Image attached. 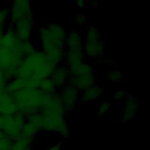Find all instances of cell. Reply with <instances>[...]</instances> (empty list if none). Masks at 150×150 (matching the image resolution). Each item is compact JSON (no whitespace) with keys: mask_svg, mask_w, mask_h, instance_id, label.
<instances>
[{"mask_svg":"<svg viewBox=\"0 0 150 150\" xmlns=\"http://www.w3.org/2000/svg\"><path fill=\"white\" fill-rule=\"evenodd\" d=\"M50 95L39 88H23L12 94L18 111L29 115L39 113Z\"/></svg>","mask_w":150,"mask_h":150,"instance_id":"6da1fadb","label":"cell"},{"mask_svg":"<svg viewBox=\"0 0 150 150\" xmlns=\"http://www.w3.org/2000/svg\"><path fill=\"white\" fill-rule=\"evenodd\" d=\"M69 80L67 84L78 91L94 85L95 77L93 67L83 62L67 67Z\"/></svg>","mask_w":150,"mask_h":150,"instance_id":"7a4b0ae2","label":"cell"},{"mask_svg":"<svg viewBox=\"0 0 150 150\" xmlns=\"http://www.w3.org/2000/svg\"><path fill=\"white\" fill-rule=\"evenodd\" d=\"M19 45L12 49L5 47L0 49V67L4 71L8 81L14 78L16 69L24 58Z\"/></svg>","mask_w":150,"mask_h":150,"instance_id":"3957f363","label":"cell"},{"mask_svg":"<svg viewBox=\"0 0 150 150\" xmlns=\"http://www.w3.org/2000/svg\"><path fill=\"white\" fill-rule=\"evenodd\" d=\"M42 47L57 45L65 47L66 32L60 25L50 23L46 26H41L39 28Z\"/></svg>","mask_w":150,"mask_h":150,"instance_id":"277c9868","label":"cell"},{"mask_svg":"<svg viewBox=\"0 0 150 150\" xmlns=\"http://www.w3.org/2000/svg\"><path fill=\"white\" fill-rule=\"evenodd\" d=\"M84 54L93 58L102 56L104 51L103 42L97 29L90 26L86 32V43L83 46Z\"/></svg>","mask_w":150,"mask_h":150,"instance_id":"5b68a950","label":"cell"},{"mask_svg":"<svg viewBox=\"0 0 150 150\" xmlns=\"http://www.w3.org/2000/svg\"><path fill=\"white\" fill-rule=\"evenodd\" d=\"M32 17L30 2L26 0L14 1L9 10V21L13 25L22 19Z\"/></svg>","mask_w":150,"mask_h":150,"instance_id":"8992f818","label":"cell"},{"mask_svg":"<svg viewBox=\"0 0 150 150\" xmlns=\"http://www.w3.org/2000/svg\"><path fill=\"white\" fill-rule=\"evenodd\" d=\"M12 26L14 31L20 41L29 40L33 27V17L19 21Z\"/></svg>","mask_w":150,"mask_h":150,"instance_id":"52a82bcc","label":"cell"},{"mask_svg":"<svg viewBox=\"0 0 150 150\" xmlns=\"http://www.w3.org/2000/svg\"><path fill=\"white\" fill-rule=\"evenodd\" d=\"M60 96L66 111L73 108L80 99L79 91L68 84L62 88Z\"/></svg>","mask_w":150,"mask_h":150,"instance_id":"ba28073f","label":"cell"},{"mask_svg":"<svg viewBox=\"0 0 150 150\" xmlns=\"http://www.w3.org/2000/svg\"><path fill=\"white\" fill-rule=\"evenodd\" d=\"M18 111V108L12 94L4 91L0 96V114L3 115H12Z\"/></svg>","mask_w":150,"mask_h":150,"instance_id":"9c48e42d","label":"cell"},{"mask_svg":"<svg viewBox=\"0 0 150 150\" xmlns=\"http://www.w3.org/2000/svg\"><path fill=\"white\" fill-rule=\"evenodd\" d=\"M50 78L55 84L56 88H62L68 83L69 73L67 67L66 65L57 66Z\"/></svg>","mask_w":150,"mask_h":150,"instance_id":"30bf717a","label":"cell"},{"mask_svg":"<svg viewBox=\"0 0 150 150\" xmlns=\"http://www.w3.org/2000/svg\"><path fill=\"white\" fill-rule=\"evenodd\" d=\"M84 55L83 47L67 49L64 57L65 65L69 67L83 62Z\"/></svg>","mask_w":150,"mask_h":150,"instance_id":"8fae6325","label":"cell"},{"mask_svg":"<svg viewBox=\"0 0 150 150\" xmlns=\"http://www.w3.org/2000/svg\"><path fill=\"white\" fill-rule=\"evenodd\" d=\"M21 41L18 38L12 25L9 24L4 32L2 44V47L12 49L17 47Z\"/></svg>","mask_w":150,"mask_h":150,"instance_id":"7c38bea8","label":"cell"},{"mask_svg":"<svg viewBox=\"0 0 150 150\" xmlns=\"http://www.w3.org/2000/svg\"><path fill=\"white\" fill-rule=\"evenodd\" d=\"M104 89L100 86L93 85L83 91L81 99L85 102L97 99L103 93Z\"/></svg>","mask_w":150,"mask_h":150,"instance_id":"4fadbf2b","label":"cell"},{"mask_svg":"<svg viewBox=\"0 0 150 150\" xmlns=\"http://www.w3.org/2000/svg\"><path fill=\"white\" fill-rule=\"evenodd\" d=\"M65 47H67V49L83 47L81 35L76 31H71L66 33Z\"/></svg>","mask_w":150,"mask_h":150,"instance_id":"5bb4252c","label":"cell"},{"mask_svg":"<svg viewBox=\"0 0 150 150\" xmlns=\"http://www.w3.org/2000/svg\"><path fill=\"white\" fill-rule=\"evenodd\" d=\"M23 88H25V81L14 77L6 83L4 90L8 93L13 94Z\"/></svg>","mask_w":150,"mask_h":150,"instance_id":"9a60e30c","label":"cell"},{"mask_svg":"<svg viewBox=\"0 0 150 150\" xmlns=\"http://www.w3.org/2000/svg\"><path fill=\"white\" fill-rule=\"evenodd\" d=\"M128 104L126 108L125 115L124 116V118L126 120H128L131 119L136 113L137 109V103H136V100L134 97L131 96H129L127 98Z\"/></svg>","mask_w":150,"mask_h":150,"instance_id":"2e32d148","label":"cell"},{"mask_svg":"<svg viewBox=\"0 0 150 150\" xmlns=\"http://www.w3.org/2000/svg\"><path fill=\"white\" fill-rule=\"evenodd\" d=\"M39 89L44 93L49 94L56 92V87L50 77L45 79L42 81L39 86Z\"/></svg>","mask_w":150,"mask_h":150,"instance_id":"e0dca14e","label":"cell"},{"mask_svg":"<svg viewBox=\"0 0 150 150\" xmlns=\"http://www.w3.org/2000/svg\"><path fill=\"white\" fill-rule=\"evenodd\" d=\"M19 47L21 52L24 57L29 56L35 50L33 45L29 40L21 41Z\"/></svg>","mask_w":150,"mask_h":150,"instance_id":"ac0fdd59","label":"cell"},{"mask_svg":"<svg viewBox=\"0 0 150 150\" xmlns=\"http://www.w3.org/2000/svg\"><path fill=\"white\" fill-rule=\"evenodd\" d=\"M9 21V9L7 8L0 9V30H5L8 26Z\"/></svg>","mask_w":150,"mask_h":150,"instance_id":"d6986e66","label":"cell"},{"mask_svg":"<svg viewBox=\"0 0 150 150\" xmlns=\"http://www.w3.org/2000/svg\"><path fill=\"white\" fill-rule=\"evenodd\" d=\"M43 116L40 112L29 116V121L30 124L33 125L36 128L41 129L43 124Z\"/></svg>","mask_w":150,"mask_h":150,"instance_id":"ffe728a7","label":"cell"},{"mask_svg":"<svg viewBox=\"0 0 150 150\" xmlns=\"http://www.w3.org/2000/svg\"><path fill=\"white\" fill-rule=\"evenodd\" d=\"M38 129L36 128L30 122H28L23 126V132L25 134L29 136L33 135L38 131Z\"/></svg>","mask_w":150,"mask_h":150,"instance_id":"44dd1931","label":"cell"},{"mask_svg":"<svg viewBox=\"0 0 150 150\" xmlns=\"http://www.w3.org/2000/svg\"><path fill=\"white\" fill-rule=\"evenodd\" d=\"M122 77V73L120 71H117L116 70L112 71L110 73L108 74V78L110 80L112 81H119Z\"/></svg>","mask_w":150,"mask_h":150,"instance_id":"7402d4cb","label":"cell"},{"mask_svg":"<svg viewBox=\"0 0 150 150\" xmlns=\"http://www.w3.org/2000/svg\"><path fill=\"white\" fill-rule=\"evenodd\" d=\"M109 103L108 102H104L99 107L98 109V114L101 116L104 115L109 109Z\"/></svg>","mask_w":150,"mask_h":150,"instance_id":"603a6c76","label":"cell"},{"mask_svg":"<svg viewBox=\"0 0 150 150\" xmlns=\"http://www.w3.org/2000/svg\"><path fill=\"white\" fill-rule=\"evenodd\" d=\"M7 82H8V80L6 78L5 73L2 70V69L0 67V86L3 88H4Z\"/></svg>","mask_w":150,"mask_h":150,"instance_id":"cb8c5ba5","label":"cell"},{"mask_svg":"<svg viewBox=\"0 0 150 150\" xmlns=\"http://www.w3.org/2000/svg\"><path fill=\"white\" fill-rule=\"evenodd\" d=\"M127 95V93L123 90H118L117 91L114 95V97L116 100L121 99Z\"/></svg>","mask_w":150,"mask_h":150,"instance_id":"d4e9b609","label":"cell"},{"mask_svg":"<svg viewBox=\"0 0 150 150\" xmlns=\"http://www.w3.org/2000/svg\"><path fill=\"white\" fill-rule=\"evenodd\" d=\"M86 19L85 18V16L84 15H79L76 18V22L79 25L84 24L86 22Z\"/></svg>","mask_w":150,"mask_h":150,"instance_id":"484cf974","label":"cell"},{"mask_svg":"<svg viewBox=\"0 0 150 150\" xmlns=\"http://www.w3.org/2000/svg\"><path fill=\"white\" fill-rule=\"evenodd\" d=\"M76 5L80 8H82L84 6V5H85V2L83 1H77V3H76Z\"/></svg>","mask_w":150,"mask_h":150,"instance_id":"4316f807","label":"cell"},{"mask_svg":"<svg viewBox=\"0 0 150 150\" xmlns=\"http://www.w3.org/2000/svg\"><path fill=\"white\" fill-rule=\"evenodd\" d=\"M4 32V30H0V49L2 47V36H3Z\"/></svg>","mask_w":150,"mask_h":150,"instance_id":"83f0119b","label":"cell"},{"mask_svg":"<svg viewBox=\"0 0 150 150\" xmlns=\"http://www.w3.org/2000/svg\"><path fill=\"white\" fill-rule=\"evenodd\" d=\"M46 150H60V145H56L55 146H53L49 149H47Z\"/></svg>","mask_w":150,"mask_h":150,"instance_id":"f1b7e54d","label":"cell"},{"mask_svg":"<svg viewBox=\"0 0 150 150\" xmlns=\"http://www.w3.org/2000/svg\"><path fill=\"white\" fill-rule=\"evenodd\" d=\"M5 91V90H4V88H3L2 87H1V86H0V96L4 93V92Z\"/></svg>","mask_w":150,"mask_h":150,"instance_id":"f546056e","label":"cell"}]
</instances>
